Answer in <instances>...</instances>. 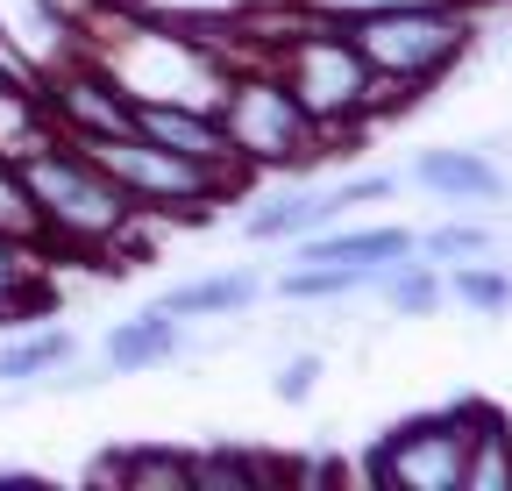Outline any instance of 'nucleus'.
Segmentation results:
<instances>
[{"label":"nucleus","mask_w":512,"mask_h":491,"mask_svg":"<svg viewBox=\"0 0 512 491\" xmlns=\"http://www.w3.org/2000/svg\"><path fill=\"white\" fill-rule=\"evenodd\" d=\"M15 164H22L29 200L43 214V242L64 250V257H107V250H121V235L143 221L114 178L57 129H43L29 150H15Z\"/></svg>","instance_id":"1"},{"label":"nucleus","mask_w":512,"mask_h":491,"mask_svg":"<svg viewBox=\"0 0 512 491\" xmlns=\"http://www.w3.org/2000/svg\"><path fill=\"white\" fill-rule=\"evenodd\" d=\"M271 65L292 86V100L313 114L320 136H356L363 121H377L399 100L370 72V57L356 50V36L342 22H292V36H278V50H271Z\"/></svg>","instance_id":"2"},{"label":"nucleus","mask_w":512,"mask_h":491,"mask_svg":"<svg viewBox=\"0 0 512 491\" xmlns=\"http://www.w3.org/2000/svg\"><path fill=\"white\" fill-rule=\"evenodd\" d=\"M114 186L128 193L136 214H185V221H207L221 200L242 193L249 171H221V164H200V157H178L164 143H150L143 129L128 136H100V143H79Z\"/></svg>","instance_id":"3"},{"label":"nucleus","mask_w":512,"mask_h":491,"mask_svg":"<svg viewBox=\"0 0 512 491\" xmlns=\"http://www.w3.org/2000/svg\"><path fill=\"white\" fill-rule=\"evenodd\" d=\"M214 114H221L228 150H235L242 171H299V164H313L328 150V136H320L313 114L292 100V86L278 79L271 57L249 65V72H228V93H221Z\"/></svg>","instance_id":"4"},{"label":"nucleus","mask_w":512,"mask_h":491,"mask_svg":"<svg viewBox=\"0 0 512 491\" xmlns=\"http://www.w3.org/2000/svg\"><path fill=\"white\" fill-rule=\"evenodd\" d=\"M356 36V50L370 57V72L392 86L399 100H413L420 86H434L456 57L470 50V15L463 0H420V8H384L363 22H342Z\"/></svg>","instance_id":"5"},{"label":"nucleus","mask_w":512,"mask_h":491,"mask_svg":"<svg viewBox=\"0 0 512 491\" xmlns=\"http://www.w3.org/2000/svg\"><path fill=\"white\" fill-rule=\"evenodd\" d=\"M470 420H477V406H448V413L392 427V435L370 449L363 477L370 484H399V491H456L463 456H470Z\"/></svg>","instance_id":"6"},{"label":"nucleus","mask_w":512,"mask_h":491,"mask_svg":"<svg viewBox=\"0 0 512 491\" xmlns=\"http://www.w3.org/2000/svg\"><path fill=\"white\" fill-rule=\"evenodd\" d=\"M43 121L57 136H72V143H100V136H128L136 129V107H128V93L107 79L100 57H64V65L43 72Z\"/></svg>","instance_id":"7"},{"label":"nucleus","mask_w":512,"mask_h":491,"mask_svg":"<svg viewBox=\"0 0 512 491\" xmlns=\"http://www.w3.org/2000/svg\"><path fill=\"white\" fill-rule=\"evenodd\" d=\"M136 107V129L178 157H200V164H221V171H242L235 150H228V129H221V114L207 107H178V100H128Z\"/></svg>","instance_id":"8"},{"label":"nucleus","mask_w":512,"mask_h":491,"mask_svg":"<svg viewBox=\"0 0 512 491\" xmlns=\"http://www.w3.org/2000/svg\"><path fill=\"white\" fill-rule=\"evenodd\" d=\"M406 257H413V228H313V235H299V264H349V271L384 278Z\"/></svg>","instance_id":"9"},{"label":"nucleus","mask_w":512,"mask_h":491,"mask_svg":"<svg viewBox=\"0 0 512 491\" xmlns=\"http://www.w3.org/2000/svg\"><path fill=\"white\" fill-rule=\"evenodd\" d=\"M413 186H427L434 200L484 207V200H505V171L484 150H420L413 157Z\"/></svg>","instance_id":"10"},{"label":"nucleus","mask_w":512,"mask_h":491,"mask_svg":"<svg viewBox=\"0 0 512 491\" xmlns=\"http://www.w3.org/2000/svg\"><path fill=\"white\" fill-rule=\"evenodd\" d=\"M178 349H185L178 314H164V306H143V314H128V321L107 328L100 363H107V371H157V363H171Z\"/></svg>","instance_id":"11"},{"label":"nucleus","mask_w":512,"mask_h":491,"mask_svg":"<svg viewBox=\"0 0 512 491\" xmlns=\"http://www.w3.org/2000/svg\"><path fill=\"white\" fill-rule=\"evenodd\" d=\"M72 356H79V335L72 328H22L15 342H0V385L57 378V371H72Z\"/></svg>","instance_id":"12"},{"label":"nucleus","mask_w":512,"mask_h":491,"mask_svg":"<svg viewBox=\"0 0 512 491\" xmlns=\"http://www.w3.org/2000/svg\"><path fill=\"white\" fill-rule=\"evenodd\" d=\"M264 292V278L256 271H214V278H192V285H171L157 306L178 321H207V314H242V306Z\"/></svg>","instance_id":"13"},{"label":"nucleus","mask_w":512,"mask_h":491,"mask_svg":"<svg viewBox=\"0 0 512 491\" xmlns=\"http://www.w3.org/2000/svg\"><path fill=\"white\" fill-rule=\"evenodd\" d=\"M328 221H342V207H335L328 186H320V193H285V200H271V207H256V214L242 221V235H249V242H299V235L328 228Z\"/></svg>","instance_id":"14"},{"label":"nucleus","mask_w":512,"mask_h":491,"mask_svg":"<svg viewBox=\"0 0 512 491\" xmlns=\"http://www.w3.org/2000/svg\"><path fill=\"white\" fill-rule=\"evenodd\" d=\"M456 491H512V427H505V413L477 406L470 456H463V484Z\"/></svg>","instance_id":"15"},{"label":"nucleus","mask_w":512,"mask_h":491,"mask_svg":"<svg viewBox=\"0 0 512 491\" xmlns=\"http://www.w3.org/2000/svg\"><path fill=\"white\" fill-rule=\"evenodd\" d=\"M43 306H50V285L36 278V250L0 235V328H29Z\"/></svg>","instance_id":"16"},{"label":"nucleus","mask_w":512,"mask_h":491,"mask_svg":"<svg viewBox=\"0 0 512 491\" xmlns=\"http://www.w3.org/2000/svg\"><path fill=\"white\" fill-rule=\"evenodd\" d=\"M100 477L128 484V491H192V456H171V449H128L114 463H100Z\"/></svg>","instance_id":"17"},{"label":"nucleus","mask_w":512,"mask_h":491,"mask_svg":"<svg viewBox=\"0 0 512 491\" xmlns=\"http://www.w3.org/2000/svg\"><path fill=\"white\" fill-rule=\"evenodd\" d=\"M0 235L29 242V250H50V242H43V214L29 200V178H22V164L8 150H0Z\"/></svg>","instance_id":"18"},{"label":"nucleus","mask_w":512,"mask_h":491,"mask_svg":"<svg viewBox=\"0 0 512 491\" xmlns=\"http://www.w3.org/2000/svg\"><path fill=\"white\" fill-rule=\"evenodd\" d=\"M441 292H448V299H463L470 314H505V306H512V278H505L498 264H477V257L448 271Z\"/></svg>","instance_id":"19"},{"label":"nucleus","mask_w":512,"mask_h":491,"mask_svg":"<svg viewBox=\"0 0 512 491\" xmlns=\"http://www.w3.org/2000/svg\"><path fill=\"white\" fill-rule=\"evenodd\" d=\"M377 285L370 271H349V264H292L278 278V299H342V292H363Z\"/></svg>","instance_id":"20"},{"label":"nucleus","mask_w":512,"mask_h":491,"mask_svg":"<svg viewBox=\"0 0 512 491\" xmlns=\"http://www.w3.org/2000/svg\"><path fill=\"white\" fill-rule=\"evenodd\" d=\"M384 292H392V306H399L406 321H420V314H434V306H441V278H434V264H413V257L384 271Z\"/></svg>","instance_id":"21"},{"label":"nucleus","mask_w":512,"mask_h":491,"mask_svg":"<svg viewBox=\"0 0 512 491\" xmlns=\"http://www.w3.org/2000/svg\"><path fill=\"white\" fill-rule=\"evenodd\" d=\"M491 250V235L484 228H434V235H413V257H434V264H470V257H484Z\"/></svg>","instance_id":"22"},{"label":"nucleus","mask_w":512,"mask_h":491,"mask_svg":"<svg viewBox=\"0 0 512 491\" xmlns=\"http://www.w3.org/2000/svg\"><path fill=\"white\" fill-rule=\"evenodd\" d=\"M292 22H363L384 8H420V0H285Z\"/></svg>","instance_id":"23"},{"label":"nucleus","mask_w":512,"mask_h":491,"mask_svg":"<svg viewBox=\"0 0 512 491\" xmlns=\"http://www.w3.org/2000/svg\"><path fill=\"white\" fill-rule=\"evenodd\" d=\"M256 477H264V470L242 463V456H228V449H200V456H192V491H214V484L242 491V484H256Z\"/></svg>","instance_id":"24"},{"label":"nucleus","mask_w":512,"mask_h":491,"mask_svg":"<svg viewBox=\"0 0 512 491\" xmlns=\"http://www.w3.org/2000/svg\"><path fill=\"white\" fill-rule=\"evenodd\" d=\"M313 385H320V356H292L285 371L271 378V392H278L285 406H306V399H313Z\"/></svg>","instance_id":"25"}]
</instances>
